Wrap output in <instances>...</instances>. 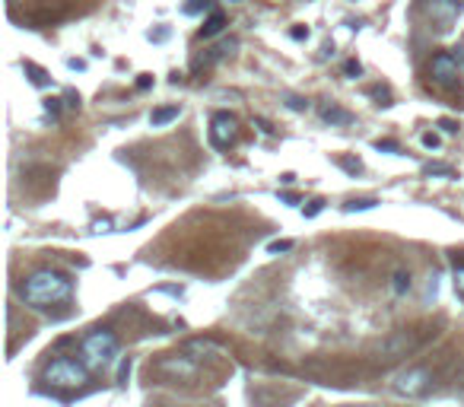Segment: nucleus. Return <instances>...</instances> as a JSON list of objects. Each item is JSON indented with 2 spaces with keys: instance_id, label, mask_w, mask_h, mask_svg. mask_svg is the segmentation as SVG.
Masks as SVG:
<instances>
[{
  "instance_id": "obj_1",
  "label": "nucleus",
  "mask_w": 464,
  "mask_h": 407,
  "mask_svg": "<svg viewBox=\"0 0 464 407\" xmlns=\"http://www.w3.org/2000/svg\"><path fill=\"white\" fill-rule=\"evenodd\" d=\"M73 296V280L60 270H36L32 277H26L19 283V300L32 309H48V305H60Z\"/></svg>"
},
{
  "instance_id": "obj_2",
  "label": "nucleus",
  "mask_w": 464,
  "mask_h": 407,
  "mask_svg": "<svg viewBox=\"0 0 464 407\" xmlns=\"http://www.w3.org/2000/svg\"><path fill=\"white\" fill-rule=\"evenodd\" d=\"M115 356H118V337H115L112 331H105V328L86 334L83 344H80V359H83V366L90 372L108 369Z\"/></svg>"
},
{
  "instance_id": "obj_3",
  "label": "nucleus",
  "mask_w": 464,
  "mask_h": 407,
  "mask_svg": "<svg viewBox=\"0 0 464 407\" xmlns=\"http://www.w3.org/2000/svg\"><path fill=\"white\" fill-rule=\"evenodd\" d=\"M90 369L83 366V359H73V356H58L48 363L45 369V382L54 385V388H80L86 382Z\"/></svg>"
},
{
  "instance_id": "obj_4",
  "label": "nucleus",
  "mask_w": 464,
  "mask_h": 407,
  "mask_svg": "<svg viewBox=\"0 0 464 407\" xmlns=\"http://www.w3.org/2000/svg\"><path fill=\"white\" fill-rule=\"evenodd\" d=\"M210 144L216 150H229V144L238 137V125H236V115L229 112H213L210 115Z\"/></svg>"
},
{
  "instance_id": "obj_5",
  "label": "nucleus",
  "mask_w": 464,
  "mask_h": 407,
  "mask_svg": "<svg viewBox=\"0 0 464 407\" xmlns=\"http://www.w3.org/2000/svg\"><path fill=\"white\" fill-rule=\"evenodd\" d=\"M429 388H433V372L423 369V366L401 372L398 382H394V391H398V395H404V398H420V395H426Z\"/></svg>"
},
{
  "instance_id": "obj_6",
  "label": "nucleus",
  "mask_w": 464,
  "mask_h": 407,
  "mask_svg": "<svg viewBox=\"0 0 464 407\" xmlns=\"http://www.w3.org/2000/svg\"><path fill=\"white\" fill-rule=\"evenodd\" d=\"M429 77H433L439 86L458 83V60H455V54H448V51L436 54V58L429 60Z\"/></svg>"
},
{
  "instance_id": "obj_7",
  "label": "nucleus",
  "mask_w": 464,
  "mask_h": 407,
  "mask_svg": "<svg viewBox=\"0 0 464 407\" xmlns=\"http://www.w3.org/2000/svg\"><path fill=\"white\" fill-rule=\"evenodd\" d=\"M318 118H322L325 125H331V127H350L353 125V112L334 105V102H327V105L318 108Z\"/></svg>"
},
{
  "instance_id": "obj_8",
  "label": "nucleus",
  "mask_w": 464,
  "mask_h": 407,
  "mask_svg": "<svg viewBox=\"0 0 464 407\" xmlns=\"http://www.w3.org/2000/svg\"><path fill=\"white\" fill-rule=\"evenodd\" d=\"M429 16H436L442 26H448L458 16V0H429Z\"/></svg>"
},
{
  "instance_id": "obj_9",
  "label": "nucleus",
  "mask_w": 464,
  "mask_h": 407,
  "mask_svg": "<svg viewBox=\"0 0 464 407\" xmlns=\"http://www.w3.org/2000/svg\"><path fill=\"white\" fill-rule=\"evenodd\" d=\"M181 115V105H162V108H153L149 112V125L153 127H166L169 121H175Z\"/></svg>"
},
{
  "instance_id": "obj_10",
  "label": "nucleus",
  "mask_w": 464,
  "mask_h": 407,
  "mask_svg": "<svg viewBox=\"0 0 464 407\" xmlns=\"http://www.w3.org/2000/svg\"><path fill=\"white\" fill-rule=\"evenodd\" d=\"M223 26H226V16H223L220 10H213L207 19H204V26H201V38H213V36H220Z\"/></svg>"
},
{
  "instance_id": "obj_11",
  "label": "nucleus",
  "mask_w": 464,
  "mask_h": 407,
  "mask_svg": "<svg viewBox=\"0 0 464 407\" xmlns=\"http://www.w3.org/2000/svg\"><path fill=\"white\" fill-rule=\"evenodd\" d=\"M23 70H26V77H29V83L38 86V90L51 86V77H48V70H42V67L32 64V60H23Z\"/></svg>"
},
{
  "instance_id": "obj_12",
  "label": "nucleus",
  "mask_w": 464,
  "mask_h": 407,
  "mask_svg": "<svg viewBox=\"0 0 464 407\" xmlns=\"http://www.w3.org/2000/svg\"><path fill=\"white\" fill-rule=\"evenodd\" d=\"M213 4H216V0H188V4L181 6V13H185V16H201V13H213Z\"/></svg>"
},
{
  "instance_id": "obj_13",
  "label": "nucleus",
  "mask_w": 464,
  "mask_h": 407,
  "mask_svg": "<svg viewBox=\"0 0 464 407\" xmlns=\"http://www.w3.org/2000/svg\"><path fill=\"white\" fill-rule=\"evenodd\" d=\"M423 175H442V179H455V169L445 166V162H426V166H423Z\"/></svg>"
},
{
  "instance_id": "obj_14",
  "label": "nucleus",
  "mask_w": 464,
  "mask_h": 407,
  "mask_svg": "<svg viewBox=\"0 0 464 407\" xmlns=\"http://www.w3.org/2000/svg\"><path fill=\"white\" fill-rule=\"evenodd\" d=\"M379 198H357V201H347L344 204V213H357V210H372Z\"/></svg>"
},
{
  "instance_id": "obj_15",
  "label": "nucleus",
  "mask_w": 464,
  "mask_h": 407,
  "mask_svg": "<svg viewBox=\"0 0 464 407\" xmlns=\"http://www.w3.org/2000/svg\"><path fill=\"white\" fill-rule=\"evenodd\" d=\"M391 290H394V293H398V296H404L407 290H411V274H404V270H398V274L391 277Z\"/></svg>"
},
{
  "instance_id": "obj_16",
  "label": "nucleus",
  "mask_w": 464,
  "mask_h": 407,
  "mask_svg": "<svg viewBox=\"0 0 464 407\" xmlns=\"http://www.w3.org/2000/svg\"><path fill=\"white\" fill-rule=\"evenodd\" d=\"M283 105L290 108V112H309V102H305L302 96H292V92H286L283 96Z\"/></svg>"
},
{
  "instance_id": "obj_17",
  "label": "nucleus",
  "mask_w": 464,
  "mask_h": 407,
  "mask_svg": "<svg viewBox=\"0 0 464 407\" xmlns=\"http://www.w3.org/2000/svg\"><path fill=\"white\" fill-rule=\"evenodd\" d=\"M337 166L344 169V172H350V175H359V172H363V162H359V159H353V156H340V159H337Z\"/></svg>"
},
{
  "instance_id": "obj_18",
  "label": "nucleus",
  "mask_w": 464,
  "mask_h": 407,
  "mask_svg": "<svg viewBox=\"0 0 464 407\" xmlns=\"http://www.w3.org/2000/svg\"><path fill=\"white\" fill-rule=\"evenodd\" d=\"M131 369H134V356H125L121 359V366H118V385L121 388H125L127 379H131Z\"/></svg>"
},
{
  "instance_id": "obj_19",
  "label": "nucleus",
  "mask_w": 464,
  "mask_h": 407,
  "mask_svg": "<svg viewBox=\"0 0 464 407\" xmlns=\"http://www.w3.org/2000/svg\"><path fill=\"white\" fill-rule=\"evenodd\" d=\"M375 150H379V153H391V156H401V144H398V140H375Z\"/></svg>"
},
{
  "instance_id": "obj_20",
  "label": "nucleus",
  "mask_w": 464,
  "mask_h": 407,
  "mask_svg": "<svg viewBox=\"0 0 464 407\" xmlns=\"http://www.w3.org/2000/svg\"><path fill=\"white\" fill-rule=\"evenodd\" d=\"M344 73H347V77H353V80H357V77H363V64H359V60H344Z\"/></svg>"
},
{
  "instance_id": "obj_21",
  "label": "nucleus",
  "mask_w": 464,
  "mask_h": 407,
  "mask_svg": "<svg viewBox=\"0 0 464 407\" xmlns=\"http://www.w3.org/2000/svg\"><path fill=\"white\" fill-rule=\"evenodd\" d=\"M420 144L426 147V150H439V144H442V140H439V134L426 131V134H423V137H420Z\"/></svg>"
},
{
  "instance_id": "obj_22",
  "label": "nucleus",
  "mask_w": 464,
  "mask_h": 407,
  "mask_svg": "<svg viewBox=\"0 0 464 407\" xmlns=\"http://www.w3.org/2000/svg\"><path fill=\"white\" fill-rule=\"evenodd\" d=\"M455 290H458V296L464 300V264L455 261Z\"/></svg>"
},
{
  "instance_id": "obj_23",
  "label": "nucleus",
  "mask_w": 464,
  "mask_h": 407,
  "mask_svg": "<svg viewBox=\"0 0 464 407\" xmlns=\"http://www.w3.org/2000/svg\"><path fill=\"white\" fill-rule=\"evenodd\" d=\"M290 248H292L290 239H280V242H270L268 252H270V255H283V252H290Z\"/></svg>"
},
{
  "instance_id": "obj_24",
  "label": "nucleus",
  "mask_w": 464,
  "mask_h": 407,
  "mask_svg": "<svg viewBox=\"0 0 464 407\" xmlns=\"http://www.w3.org/2000/svg\"><path fill=\"white\" fill-rule=\"evenodd\" d=\"M147 38H149V42H166V38H169V26H159V29H149V32H147Z\"/></svg>"
},
{
  "instance_id": "obj_25",
  "label": "nucleus",
  "mask_w": 464,
  "mask_h": 407,
  "mask_svg": "<svg viewBox=\"0 0 464 407\" xmlns=\"http://www.w3.org/2000/svg\"><path fill=\"white\" fill-rule=\"evenodd\" d=\"M45 112L51 115L54 121H58L60 118V99H45Z\"/></svg>"
},
{
  "instance_id": "obj_26",
  "label": "nucleus",
  "mask_w": 464,
  "mask_h": 407,
  "mask_svg": "<svg viewBox=\"0 0 464 407\" xmlns=\"http://www.w3.org/2000/svg\"><path fill=\"white\" fill-rule=\"evenodd\" d=\"M322 210H325V201H312L309 207H302V213H305V216H318Z\"/></svg>"
},
{
  "instance_id": "obj_27",
  "label": "nucleus",
  "mask_w": 464,
  "mask_h": 407,
  "mask_svg": "<svg viewBox=\"0 0 464 407\" xmlns=\"http://www.w3.org/2000/svg\"><path fill=\"white\" fill-rule=\"evenodd\" d=\"M439 127H442L445 134H458V121H452V118H442Z\"/></svg>"
},
{
  "instance_id": "obj_28",
  "label": "nucleus",
  "mask_w": 464,
  "mask_h": 407,
  "mask_svg": "<svg viewBox=\"0 0 464 407\" xmlns=\"http://www.w3.org/2000/svg\"><path fill=\"white\" fill-rule=\"evenodd\" d=\"M112 229V220H95L93 223V233H108Z\"/></svg>"
},
{
  "instance_id": "obj_29",
  "label": "nucleus",
  "mask_w": 464,
  "mask_h": 407,
  "mask_svg": "<svg viewBox=\"0 0 464 407\" xmlns=\"http://www.w3.org/2000/svg\"><path fill=\"white\" fill-rule=\"evenodd\" d=\"M64 99H67V105H70V108H80V96H77L73 90H67V92H64Z\"/></svg>"
},
{
  "instance_id": "obj_30",
  "label": "nucleus",
  "mask_w": 464,
  "mask_h": 407,
  "mask_svg": "<svg viewBox=\"0 0 464 407\" xmlns=\"http://www.w3.org/2000/svg\"><path fill=\"white\" fill-rule=\"evenodd\" d=\"M153 86V77L149 73H140V80H137V90H149Z\"/></svg>"
},
{
  "instance_id": "obj_31",
  "label": "nucleus",
  "mask_w": 464,
  "mask_h": 407,
  "mask_svg": "<svg viewBox=\"0 0 464 407\" xmlns=\"http://www.w3.org/2000/svg\"><path fill=\"white\" fill-rule=\"evenodd\" d=\"M290 36L296 38V42H302V38H309V29H302V26H296V29H292Z\"/></svg>"
},
{
  "instance_id": "obj_32",
  "label": "nucleus",
  "mask_w": 464,
  "mask_h": 407,
  "mask_svg": "<svg viewBox=\"0 0 464 407\" xmlns=\"http://www.w3.org/2000/svg\"><path fill=\"white\" fill-rule=\"evenodd\" d=\"M255 125H258V127H261V131H264V134H270V131H274V127H270V121H264V118H255Z\"/></svg>"
},
{
  "instance_id": "obj_33",
  "label": "nucleus",
  "mask_w": 464,
  "mask_h": 407,
  "mask_svg": "<svg viewBox=\"0 0 464 407\" xmlns=\"http://www.w3.org/2000/svg\"><path fill=\"white\" fill-rule=\"evenodd\" d=\"M67 67H70V70H83V60H77V58H70V60H67Z\"/></svg>"
},
{
  "instance_id": "obj_34",
  "label": "nucleus",
  "mask_w": 464,
  "mask_h": 407,
  "mask_svg": "<svg viewBox=\"0 0 464 407\" xmlns=\"http://www.w3.org/2000/svg\"><path fill=\"white\" fill-rule=\"evenodd\" d=\"M280 201H283V204H299V198H296V194H290V191L280 194Z\"/></svg>"
},
{
  "instance_id": "obj_35",
  "label": "nucleus",
  "mask_w": 464,
  "mask_h": 407,
  "mask_svg": "<svg viewBox=\"0 0 464 407\" xmlns=\"http://www.w3.org/2000/svg\"><path fill=\"white\" fill-rule=\"evenodd\" d=\"M280 181H283V185H292V181H296V175H292V172H283V175H280Z\"/></svg>"
},
{
  "instance_id": "obj_36",
  "label": "nucleus",
  "mask_w": 464,
  "mask_h": 407,
  "mask_svg": "<svg viewBox=\"0 0 464 407\" xmlns=\"http://www.w3.org/2000/svg\"><path fill=\"white\" fill-rule=\"evenodd\" d=\"M458 4H464V0H458Z\"/></svg>"
},
{
  "instance_id": "obj_37",
  "label": "nucleus",
  "mask_w": 464,
  "mask_h": 407,
  "mask_svg": "<svg viewBox=\"0 0 464 407\" xmlns=\"http://www.w3.org/2000/svg\"><path fill=\"white\" fill-rule=\"evenodd\" d=\"M363 407H369V404H363Z\"/></svg>"
}]
</instances>
